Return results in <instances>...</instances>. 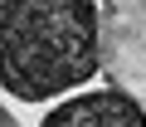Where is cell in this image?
<instances>
[{
	"label": "cell",
	"mask_w": 146,
	"mask_h": 127,
	"mask_svg": "<svg viewBox=\"0 0 146 127\" xmlns=\"http://www.w3.org/2000/svg\"><path fill=\"white\" fill-rule=\"evenodd\" d=\"M102 74L98 0H0V88L49 103Z\"/></svg>",
	"instance_id": "1"
},
{
	"label": "cell",
	"mask_w": 146,
	"mask_h": 127,
	"mask_svg": "<svg viewBox=\"0 0 146 127\" xmlns=\"http://www.w3.org/2000/svg\"><path fill=\"white\" fill-rule=\"evenodd\" d=\"M102 74L117 93L146 108V0L102 5Z\"/></svg>",
	"instance_id": "2"
},
{
	"label": "cell",
	"mask_w": 146,
	"mask_h": 127,
	"mask_svg": "<svg viewBox=\"0 0 146 127\" xmlns=\"http://www.w3.org/2000/svg\"><path fill=\"white\" fill-rule=\"evenodd\" d=\"M39 127H146V108L117 88H102V93H78L58 103Z\"/></svg>",
	"instance_id": "3"
},
{
	"label": "cell",
	"mask_w": 146,
	"mask_h": 127,
	"mask_svg": "<svg viewBox=\"0 0 146 127\" xmlns=\"http://www.w3.org/2000/svg\"><path fill=\"white\" fill-rule=\"evenodd\" d=\"M0 127H20V122L10 117V108H0Z\"/></svg>",
	"instance_id": "4"
}]
</instances>
